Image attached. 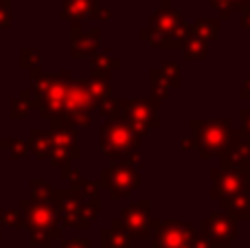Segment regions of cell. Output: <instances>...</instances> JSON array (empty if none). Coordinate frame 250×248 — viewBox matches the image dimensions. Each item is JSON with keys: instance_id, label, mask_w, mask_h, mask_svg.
I'll use <instances>...</instances> for the list:
<instances>
[{"instance_id": "obj_5", "label": "cell", "mask_w": 250, "mask_h": 248, "mask_svg": "<svg viewBox=\"0 0 250 248\" xmlns=\"http://www.w3.org/2000/svg\"><path fill=\"white\" fill-rule=\"evenodd\" d=\"M224 207L235 215V218H246V215H250V198L244 196V193L226 196Z\"/></svg>"}, {"instance_id": "obj_2", "label": "cell", "mask_w": 250, "mask_h": 248, "mask_svg": "<svg viewBox=\"0 0 250 248\" xmlns=\"http://www.w3.org/2000/svg\"><path fill=\"white\" fill-rule=\"evenodd\" d=\"M229 121H213V123H204L202 127V136H200V145L207 147V154L224 149L226 139H229Z\"/></svg>"}, {"instance_id": "obj_1", "label": "cell", "mask_w": 250, "mask_h": 248, "mask_svg": "<svg viewBox=\"0 0 250 248\" xmlns=\"http://www.w3.org/2000/svg\"><path fill=\"white\" fill-rule=\"evenodd\" d=\"M237 237V220L229 213H215L204 222V240L213 248H229Z\"/></svg>"}, {"instance_id": "obj_6", "label": "cell", "mask_w": 250, "mask_h": 248, "mask_svg": "<svg viewBox=\"0 0 250 248\" xmlns=\"http://www.w3.org/2000/svg\"><path fill=\"white\" fill-rule=\"evenodd\" d=\"M244 125H246V132L250 134V112H244Z\"/></svg>"}, {"instance_id": "obj_3", "label": "cell", "mask_w": 250, "mask_h": 248, "mask_svg": "<svg viewBox=\"0 0 250 248\" xmlns=\"http://www.w3.org/2000/svg\"><path fill=\"white\" fill-rule=\"evenodd\" d=\"M215 176V198L217 193H220L222 198L226 196H233V193H239L244 187H246V171L244 169H237V167H233V169L224 171V174H213Z\"/></svg>"}, {"instance_id": "obj_4", "label": "cell", "mask_w": 250, "mask_h": 248, "mask_svg": "<svg viewBox=\"0 0 250 248\" xmlns=\"http://www.w3.org/2000/svg\"><path fill=\"white\" fill-rule=\"evenodd\" d=\"M193 242V231L185 224H167L163 233H160V244L165 248H185L191 246Z\"/></svg>"}]
</instances>
